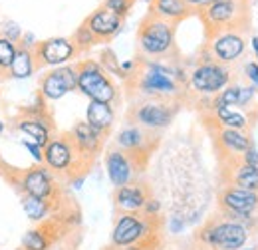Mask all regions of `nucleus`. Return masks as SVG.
Returning a JSON list of instances; mask_svg holds the SVG:
<instances>
[{"instance_id": "nucleus-44", "label": "nucleus", "mask_w": 258, "mask_h": 250, "mask_svg": "<svg viewBox=\"0 0 258 250\" xmlns=\"http://www.w3.org/2000/svg\"><path fill=\"white\" fill-rule=\"evenodd\" d=\"M2 131H4V123H0V133H2Z\"/></svg>"}, {"instance_id": "nucleus-32", "label": "nucleus", "mask_w": 258, "mask_h": 250, "mask_svg": "<svg viewBox=\"0 0 258 250\" xmlns=\"http://www.w3.org/2000/svg\"><path fill=\"white\" fill-rule=\"evenodd\" d=\"M131 4H133V0H105V2H103V6H105V8H109L111 12L119 14L121 18L129 12Z\"/></svg>"}, {"instance_id": "nucleus-22", "label": "nucleus", "mask_w": 258, "mask_h": 250, "mask_svg": "<svg viewBox=\"0 0 258 250\" xmlns=\"http://www.w3.org/2000/svg\"><path fill=\"white\" fill-rule=\"evenodd\" d=\"M219 143L225 147L228 153H244L252 147L248 135H244L238 129H223L219 135Z\"/></svg>"}, {"instance_id": "nucleus-40", "label": "nucleus", "mask_w": 258, "mask_h": 250, "mask_svg": "<svg viewBox=\"0 0 258 250\" xmlns=\"http://www.w3.org/2000/svg\"><path fill=\"white\" fill-rule=\"evenodd\" d=\"M32 46H34V34L28 32V34L22 36V48H28V50H30Z\"/></svg>"}, {"instance_id": "nucleus-28", "label": "nucleus", "mask_w": 258, "mask_h": 250, "mask_svg": "<svg viewBox=\"0 0 258 250\" xmlns=\"http://www.w3.org/2000/svg\"><path fill=\"white\" fill-rule=\"evenodd\" d=\"M16 44L8 40L6 36H0V70H10V66L16 58Z\"/></svg>"}, {"instance_id": "nucleus-24", "label": "nucleus", "mask_w": 258, "mask_h": 250, "mask_svg": "<svg viewBox=\"0 0 258 250\" xmlns=\"http://www.w3.org/2000/svg\"><path fill=\"white\" fill-rule=\"evenodd\" d=\"M215 113H217L219 123L223 125L225 129H238V131H242L244 127H248V119L240 111L230 107V105H223V103L215 101Z\"/></svg>"}, {"instance_id": "nucleus-43", "label": "nucleus", "mask_w": 258, "mask_h": 250, "mask_svg": "<svg viewBox=\"0 0 258 250\" xmlns=\"http://www.w3.org/2000/svg\"><path fill=\"white\" fill-rule=\"evenodd\" d=\"M213 2H221V0H207V4H213Z\"/></svg>"}, {"instance_id": "nucleus-35", "label": "nucleus", "mask_w": 258, "mask_h": 250, "mask_svg": "<svg viewBox=\"0 0 258 250\" xmlns=\"http://www.w3.org/2000/svg\"><path fill=\"white\" fill-rule=\"evenodd\" d=\"M246 76L252 82V86L258 90V62H248L246 64Z\"/></svg>"}, {"instance_id": "nucleus-26", "label": "nucleus", "mask_w": 258, "mask_h": 250, "mask_svg": "<svg viewBox=\"0 0 258 250\" xmlns=\"http://www.w3.org/2000/svg\"><path fill=\"white\" fill-rule=\"evenodd\" d=\"M145 143V135L139 127H125L119 135H117V145L127 149V151H137L141 149V145Z\"/></svg>"}, {"instance_id": "nucleus-12", "label": "nucleus", "mask_w": 258, "mask_h": 250, "mask_svg": "<svg viewBox=\"0 0 258 250\" xmlns=\"http://www.w3.org/2000/svg\"><path fill=\"white\" fill-rule=\"evenodd\" d=\"M74 139L68 141L64 137L60 139H50V143L44 147V161L50 169L54 171H66L74 163Z\"/></svg>"}, {"instance_id": "nucleus-38", "label": "nucleus", "mask_w": 258, "mask_h": 250, "mask_svg": "<svg viewBox=\"0 0 258 250\" xmlns=\"http://www.w3.org/2000/svg\"><path fill=\"white\" fill-rule=\"evenodd\" d=\"M143 209L149 213V215H153V213H159V209H161V203L159 201H145V205H143Z\"/></svg>"}, {"instance_id": "nucleus-18", "label": "nucleus", "mask_w": 258, "mask_h": 250, "mask_svg": "<svg viewBox=\"0 0 258 250\" xmlns=\"http://www.w3.org/2000/svg\"><path fill=\"white\" fill-rule=\"evenodd\" d=\"M86 121L97 129L99 133H105L111 129V125L115 121V113L111 103H103V101H90L88 109H86Z\"/></svg>"}, {"instance_id": "nucleus-31", "label": "nucleus", "mask_w": 258, "mask_h": 250, "mask_svg": "<svg viewBox=\"0 0 258 250\" xmlns=\"http://www.w3.org/2000/svg\"><path fill=\"white\" fill-rule=\"evenodd\" d=\"M240 88L242 86H238V84H232V86H226L225 92L219 95V103H223V105H230V107H236V103H238V95H240Z\"/></svg>"}, {"instance_id": "nucleus-29", "label": "nucleus", "mask_w": 258, "mask_h": 250, "mask_svg": "<svg viewBox=\"0 0 258 250\" xmlns=\"http://www.w3.org/2000/svg\"><path fill=\"white\" fill-rule=\"evenodd\" d=\"M22 246L26 250H46L48 248V240L44 238V234L40 230H30V232L24 234Z\"/></svg>"}, {"instance_id": "nucleus-16", "label": "nucleus", "mask_w": 258, "mask_h": 250, "mask_svg": "<svg viewBox=\"0 0 258 250\" xmlns=\"http://www.w3.org/2000/svg\"><path fill=\"white\" fill-rule=\"evenodd\" d=\"M101 135L103 133L94 129L88 121H80L72 129V139H74L78 151L84 153V155H94L96 153L99 145H101Z\"/></svg>"}, {"instance_id": "nucleus-30", "label": "nucleus", "mask_w": 258, "mask_h": 250, "mask_svg": "<svg viewBox=\"0 0 258 250\" xmlns=\"http://www.w3.org/2000/svg\"><path fill=\"white\" fill-rule=\"evenodd\" d=\"M97 42V38L94 36V32L88 28V24L84 22L76 34H74V44H76V48H90V46H94Z\"/></svg>"}, {"instance_id": "nucleus-2", "label": "nucleus", "mask_w": 258, "mask_h": 250, "mask_svg": "<svg viewBox=\"0 0 258 250\" xmlns=\"http://www.w3.org/2000/svg\"><path fill=\"white\" fill-rule=\"evenodd\" d=\"M78 90L88 95L90 101L111 103L117 97L113 82L97 62H84L78 66Z\"/></svg>"}, {"instance_id": "nucleus-23", "label": "nucleus", "mask_w": 258, "mask_h": 250, "mask_svg": "<svg viewBox=\"0 0 258 250\" xmlns=\"http://www.w3.org/2000/svg\"><path fill=\"white\" fill-rule=\"evenodd\" d=\"M36 70V58H34V52L28 48H18L16 52V58L10 66V76L16 78V80H24V78H30L32 72Z\"/></svg>"}, {"instance_id": "nucleus-1", "label": "nucleus", "mask_w": 258, "mask_h": 250, "mask_svg": "<svg viewBox=\"0 0 258 250\" xmlns=\"http://www.w3.org/2000/svg\"><path fill=\"white\" fill-rule=\"evenodd\" d=\"M137 42L141 52H145L147 56H163L173 48L175 42V34L171 22L163 20L159 16H155L153 12L141 22L139 34H137Z\"/></svg>"}, {"instance_id": "nucleus-34", "label": "nucleus", "mask_w": 258, "mask_h": 250, "mask_svg": "<svg viewBox=\"0 0 258 250\" xmlns=\"http://www.w3.org/2000/svg\"><path fill=\"white\" fill-rule=\"evenodd\" d=\"M2 32H4L2 36H6V38H8V40H12V42H18V40L24 36L22 30H20V26H18L16 22H6V24H4V28H2Z\"/></svg>"}, {"instance_id": "nucleus-7", "label": "nucleus", "mask_w": 258, "mask_h": 250, "mask_svg": "<svg viewBox=\"0 0 258 250\" xmlns=\"http://www.w3.org/2000/svg\"><path fill=\"white\" fill-rule=\"evenodd\" d=\"M240 16V0H221L207 4L203 8V20L209 28L225 30L234 26L236 18Z\"/></svg>"}, {"instance_id": "nucleus-33", "label": "nucleus", "mask_w": 258, "mask_h": 250, "mask_svg": "<svg viewBox=\"0 0 258 250\" xmlns=\"http://www.w3.org/2000/svg\"><path fill=\"white\" fill-rule=\"evenodd\" d=\"M254 97H256V88H254V86H242V88H240V95H238L236 107H242V109L248 107Z\"/></svg>"}, {"instance_id": "nucleus-45", "label": "nucleus", "mask_w": 258, "mask_h": 250, "mask_svg": "<svg viewBox=\"0 0 258 250\" xmlns=\"http://www.w3.org/2000/svg\"><path fill=\"white\" fill-rule=\"evenodd\" d=\"M248 250H256V248H248Z\"/></svg>"}, {"instance_id": "nucleus-11", "label": "nucleus", "mask_w": 258, "mask_h": 250, "mask_svg": "<svg viewBox=\"0 0 258 250\" xmlns=\"http://www.w3.org/2000/svg\"><path fill=\"white\" fill-rule=\"evenodd\" d=\"M141 90L145 94H175L177 84L171 78V70L159 64H149V70L141 78Z\"/></svg>"}, {"instance_id": "nucleus-27", "label": "nucleus", "mask_w": 258, "mask_h": 250, "mask_svg": "<svg viewBox=\"0 0 258 250\" xmlns=\"http://www.w3.org/2000/svg\"><path fill=\"white\" fill-rule=\"evenodd\" d=\"M22 207H24L28 219L32 220H42L48 215V201L46 199H38V197H32V195H26L22 199Z\"/></svg>"}, {"instance_id": "nucleus-17", "label": "nucleus", "mask_w": 258, "mask_h": 250, "mask_svg": "<svg viewBox=\"0 0 258 250\" xmlns=\"http://www.w3.org/2000/svg\"><path fill=\"white\" fill-rule=\"evenodd\" d=\"M22 189L26 195H32L38 199H48L54 191V183H52V177L46 169H30L24 175Z\"/></svg>"}, {"instance_id": "nucleus-36", "label": "nucleus", "mask_w": 258, "mask_h": 250, "mask_svg": "<svg viewBox=\"0 0 258 250\" xmlns=\"http://www.w3.org/2000/svg\"><path fill=\"white\" fill-rule=\"evenodd\" d=\"M24 147L32 153V157L38 161V163H42V161H44V151H42V147H40L38 143H28V141H24Z\"/></svg>"}, {"instance_id": "nucleus-42", "label": "nucleus", "mask_w": 258, "mask_h": 250, "mask_svg": "<svg viewBox=\"0 0 258 250\" xmlns=\"http://www.w3.org/2000/svg\"><path fill=\"white\" fill-rule=\"evenodd\" d=\"M250 42H252V50H254L256 60H258V36H252V38H250Z\"/></svg>"}, {"instance_id": "nucleus-5", "label": "nucleus", "mask_w": 258, "mask_h": 250, "mask_svg": "<svg viewBox=\"0 0 258 250\" xmlns=\"http://www.w3.org/2000/svg\"><path fill=\"white\" fill-rule=\"evenodd\" d=\"M230 82V72L223 64L207 62L191 74V84L201 94H217Z\"/></svg>"}, {"instance_id": "nucleus-9", "label": "nucleus", "mask_w": 258, "mask_h": 250, "mask_svg": "<svg viewBox=\"0 0 258 250\" xmlns=\"http://www.w3.org/2000/svg\"><path fill=\"white\" fill-rule=\"evenodd\" d=\"M244 38L238 36L236 32H223L219 34L213 44H211V50H213V56L219 60V64H230L236 62L242 54H244Z\"/></svg>"}, {"instance_id": "nucleus-21", "label": "nucleus", "mask_w": 258, "mask_h": 250, "mask_svg": "<svg viewBox=\"0 0 258 250\" xmlns=\"http://www.w3.org/2000/svg\"><path fill=\"white\" fill-rule=\"evenodd\" d=\"M16 127L22 133H26L30 139H34V143H38L40 147H46L50 143V127H48V123H44V119H40V117L20 119Z\"/></svg>"}, {"instance_id": "nucleus-37", "label": "nucleus", "mask_w": 258, "mask_h": 250, "mask_svg": "<svg viewBox=\"0 0 258 250\" xmlns=\"http://www.w3.org/2000/svg\"><path fill=\"white\" fill-rule=\"evenodd\" d=\"M242 163L252 165V167H258V151L254 149V147H250L248 151L242 153Z\"/></svg>"}, {"instance_id": "nucleus-10", "label": "nucleus", "mask_w": 258, "mask_h": 250, "mask_svg": "<svg viewBox=\"0 0 258 250\" xmlns=\"http://www.w3.org/2000/svg\"><path fill=\"white\" fill-rule=\"evenodd\" d=\"M121 22H123V18L119 14H115V12H111L105 6L97 8L96 12L86 20L88 28L94 32V36H96L97 40H109V38H113L117 32L121 30Z\"/></svg>"}, {"instance_id": "nucleus-3", "label": "nucleus", "mask_w": 258, "mask_h": 250, "mask_svg": "<svg viewBox=\"0 0 258 250\" xmlns=\"http://www.w3.org/2000/svg\"><path fill=\"white\" fill-rule=\"evenodd\" d=\"M203 240L217 250H240L248 240V228L236 220H226L205 228Z\"/></svg>"}, {"instance_id": "nucleus-15", "label": "nucleus", "mask_w": 258, "mask_h": 250, "mask_svg": "<svg viewBox=\"0 0 258 250\" xmlns=\"http://www.w3.org/2000/svg\"><path fill=\"white\" fill-rule=\"evenodd\" d=\"M105 169H107L109 181L117 189L129 185L133 169H131V161L123 151H109L105 157Z\"/></svg>"}, {"instance_id": "nucleus-8", "label": "nucleus", "mask_w": 258, "mask_h": 250, "mask_svg": "<svg viewBox=\"0 0 258 250\" xmlns=\"http://www.w3.org/2000/svg\"><path fill=\"white\" fill-rule=\"evenodd\" d=\"M221 203L230 215L250 217L258 209V193L240 187H228L221 197Z\"/></svg>"}, {"instance_id": "nucleus-19", "label": "nucleus", "mask_w": 258, "mask_h": 250, "mask_svg": "<svg viewBox=\"0 0 258 250\" xmlns=\"http://www.w3.org/2000/svg\"><path fill=\"white\" fill-rule=\"evenodd\" d=\"M153 14L167 22H175L189 14V6L183 0H153Z\"/></svg>"}, {"instance_id": "nucleus-14", "label": "nucleus", "mask_w": 258, "mask_h": 250, "mask_svg": "<svg viewBox=\"0 0 258 250\" xmlns=\"http://www.w3.org/2000/svg\"><path fill=\"white\" fill-rule=\"evenodd\" d=\"M143 230H145L143 222L135 215H123L113 228V236H111L113 244L115 246H129L143 236Z\"/></svg>"}, {"instance_id": "nucleus-4", "label": "nucleus", "mask_w": 258, "mask_h": 250, "mask_svg": "<svg viewBox=\"0 0 258 250\" xmlns=\"http://www.w3.org/2000/svg\"><path fill=\"white\" fill-rule=\"evenodd\" d=\"M78 52L74 40L70 38H48L44 42H40L34 50V58L38 68L42 66H62L68 60L74 58V54Z\"/></svg>"}, {"instance_id": "nucleus-20", "label": "nucleus", "mask_w": 258, "mask_h": 250, "mask_svg": "<svg viewBox=\"0 0 258 250\" xmlns=\"http://www.w3.org/2000/svg\"><path fill=\"white\" fill-rule=\"evenodd\" d=\"M115 201H117V205H119L121 209H125V211H131V213H133V211L143 209L147 197H145V191H143L141 187H137V185H125V187L117 189V193H115Z\"/></svg>"}, {"instance_id": "nucleus-25", "label": "nucleus", "mask_w": 258, "mask_h": 250, "mask_svg": "<svg viewBox=\"0 0 258 250\" xmlns=\"http://www.w3.org/2000/svg\"><path fill=\"white\" fill-rule=\"evenodd\" d=\"M234 187L246 189V191H256L258 193V167L242 163L240 167L234 169Z\"/></svg>"}, {"instance_id": "nucleus-6", "label": "nucleus", "mask_w": 258, "mask_h": 250, "mask_svg": "<svg viewBox=\"0 0 258 250\" xmlns=\"http://www.w3.org/2000/svg\"><path fill=\"white\" fill-rule=\"evenodd\" d=\"M76 88H78V68L74 66L56 68L42 80V95L46 99H60Z\"/></svg>"}, {"instance_id": "nucleus-39", "label": "nucleus", "mask_w": 258, "mask_h": 250, "mask_svg": "<svg viewBox=\"0 0 258 250\" xmlns=\"http://www.w3.org/2000/svg\"><path fill=\"white\" fill-rule=\"evenodd\" d=\"M183 228H185V222H183V220L177 219V217L171 219V230H173V232H179V230H183Z\"/></svg>"}, {"instance_id": "nucleus-41", "label": "nucleus", "mask_w": 258, "mask_h": 250, "mask_svg": "<svg viewBox=\"0 0 258 250\" xmlns=\"http://www.w3.org/2000/svg\"><path fill=\"white\" fill-rule=\"evenodd\" d=\"M189 8H205L207 6V0H183Z\"/></svg>"}, {"instance_id": "nucleus-13", "label": "nucleus", "mask_w": 258, "mask_h": 250, "mask_svg": "<svg viewBox=\"0 0 258 250\" xmlns=\"http://www.w3.org/2000/svg\"><path fill=\"white\" fill-rule=\"evenodd\" d=\"M137 121L149 129H159V127H167L173 119V109H169L165 103H157V101H149L143 103L137 111H135Z\"/></svg>"}]
</instances>
